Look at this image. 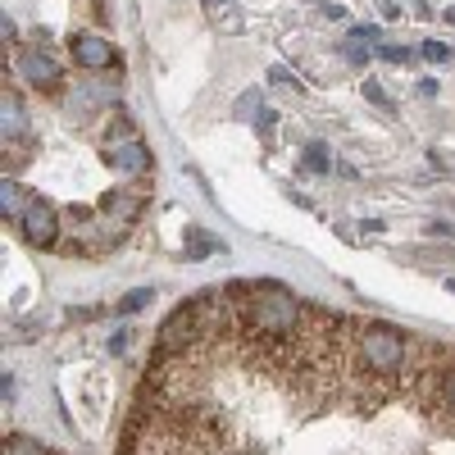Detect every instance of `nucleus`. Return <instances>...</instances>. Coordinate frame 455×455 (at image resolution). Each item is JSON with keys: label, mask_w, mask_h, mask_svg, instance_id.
Returning a JSON list of instances; mask_svg holds the SVG:
<instances>
[{"label": "nucleus", "mask_w": 455, "mask_h": 455, "mask_svg": "<svg viewBox=\"0 0 455 455\" xmlns=\"http://www.w3.org/2000/svg\"><path fill=\"white\" fill-rule=\"evenodd\" d=\"M228 5H233V0H205V10H214V14H219V10H228Z\"/></svg>", "instance_id": "412c9836"}, {"label": "nucleus", "mask_w": 455, "mask_h": 455, "mask_svg": "<svg viewBox=\"0 0 455 455\" xmlns=\"http://www.w3.org/2000/svg\"><path fill=\"white\" fill-rule=\"evenodd\" d=\"M150 306V287H137V291H128L124 300H119V315H137V310H146Z\"/></svg>", "instance_id": "f8f14e48"}, {"label": "nucleus", "mask_w": 455, "mask_h": 455, "mask_svg": "<svg viewBox=\"0 0 455 455\" xmlns=\"http://www.w3.org/2000/svg\"><path fill=\"white\" fill-rule=\"evenodd\" d=\"M5 455H51L42 442H32V437H23V433H14L10 442H5Z\"/></svg>", "instance_id": "9b49d317"}, {"label": "nucleus", "mask_w": 455, "mask_h": 455, "mask_svg": "<svg viewBox=\"0 0 455 455\" xmlns=\"http://www.w3.org/2000/svg\"><path fill=\"white\" fill-rule=\"evenodd\" d=\"M14 228L23 233V242L36 246V251L60 246V214H55V205L42 201V196H28V205H23V214H19Z\"/></svg>", "instance_id": "f03ea898"}, {"label": "nucleus", "mask_w": 455, "mask_h": 455, "mask_svg": "<svg viewBox=\"0 0 455 455\" xmlns=\"http://www.w3.org/2000/svg\"><path fill=\"white\" fill-rule=\"evenodd\" d=\"M100 210L119 223H137L146 214V196H132V192H105L100 196Z\"/></svg>", "instance_id": "423d86ee"}, {"label": "nucleus", "mask_w": 455, "mask_h": 455, "mask_svg": "<svg viewBox=\"0 0 455 455\" xmlns=\"http://www.w3.org/2000/svg\"><path fill=\"white\" fill-rule=\"evenodd\" d=\"M424 60H428V64H446V60H451V46H442V42H424Z\"/></svg>", "instance_id": "4468645a"}, {"label": "nucleus", "mask_w": 455, "mask_h": 455, "mask_svg": "<svg viewBox=\"0 0 455 455\" xmlns=\"http://www.w3.org/2000/svg\"><path fill=\"white\" fill-rule=\"evenodd\" d=\"M68 46H73V60H78L83 68H109L114 64L109 42H105V36H96V32H73Z\"/></svg>", "instance_id": "39448f33"}, {"label": "nucleus", "mask_w": 455, "mask_h": 455, "mask_svg": "<svg viewBox=\"0 0 455 455\" xmlns=\"http://www.w3.org/2000/svg\"><path fill=\"white\" fill-rule=\"evenodd\" d=\"M255 124H259V132H269V128L278 124V114H274V109H259V114H255Z\"/></svg>", "instance_id": "a211bd4d"}, {"label": "nucleus", "mask_w": 455, "mask_h": 455, "mask_svg": "<svg viewBox=\"0 0 455 455\" xmlns=\"http://www.w3.org/2000/svg\"><path fill=\"white\" fill-rule=\"evenodd\" d=\"M306 169H310V173H328V169H332L323 141H310V146H306Z\"/></svg>", "instance_id": "9d476101"}, {"label": "nucleus", "mask_w": 455, "mask_h": 455, "mask_svg": "<svg viewBox=\"0 0 455 455\" xmlns=\"http://www.w3.org/2000/svg\"><path fill=\"white\" fill-rule=\"evenodd\" d=\"M14 68L23 73V78L32 83V87H42V92H60V64L46 55V51H19L14 55Z\"/></svg>", "instance_id": "20e7f679"}, {"label": "nucleus", "mask_w": 455, "mask_h": 455, "mask_svg": "<svg viewBox=\"0 0 455 455\" xmlns=\"http://www.w3.org/2000/svg\"><path fill=\"white\" fill-rule=\"evenodd\" d=\"M364 96L373 100V105H383V109H392V100H387V92L378 87V83H364Z\"/></svg>", "instance_id": "f3484780"}, {"label": "nucleus", "mask_w": 455, "mask_h": 455, "mask_svg": "<svg viewBox=\"0 0 455 455\" xmlns=\"http://www.w3.org/2000/svg\"><path fill=\"white\" fill-rule=\"evenodd\" d=\"M446 23H455V5H451V10H446Z\"/></svg>", "instance_id": "4be33fe9"}, {"label": "nucleus", "mask_w": 455, "mask_h": 455, "mask_svg": "<svg viewBox=\"0 0 455 455\" xmlns=\"http://www.w3.org/2000/svg\"><path fill=\"white\" fill-rule=\"evenodd\" d=\"M410 351H414V341L401 337L387 323H351L347 369L351 373H369V378H378V383L396 387L401 378L410 373Z\"/></svg>", "instance_id": "f257e3e1"}, {"label": "nucleus", "mask_w": 455, "mask_h": 455, "mask_svg": "<svg viewBox=\"0 0 455 455\" xmlns=\"http://www.w3.org/2000/svg\"><path fill=\"white\" fill-rule=\"evenodd\" d=\"M264 109V100H259V92H246L242 100H237V119H255V114Z\"/></svg>", "instance_id": "ddd939ff"}, {"label": "nucleus", "mask_w": 455, "mask_h": 455, "mask_svg": "<svg viewBox=\"0 0 455 455\" xmlns=\"http://www.w3.org/2000/svg\"><path fill=\"white\" fill-rule=\"evenodd\" d=\"M378 55H383L387 64H410V60H414V55H410L405 46H383V51H378Z\"/></svg>", "instance_id": "dca6fc26"}, {"label": "nucleus", "mask_w": 455, "mask_h": 455, "mask_svg": "<svg viewBox=\"0 0 455 455\" xmlns=\"http://www.w3.org/2000/svg\"><path fill=\"white\" fill-rule=\"evenodd\" d=\"M0 132H5V141H19V137L28 132V109H23L19 92L0 96Z\"/></svg>", "instance_id": "0eeeda50"}, {"label": "nucleus", "mask_w": 455, "mask_h": 455, "mask_svg": "<svg viewBox=\"0 0 455 455\" xmlns=\"http://www.w3.org/2000/svg\"><path fill=\"white\" fill-rule=\"evenodd\" d=\"M351 36H360V42H369V46H373V42H378V36H383V32H378V28L369 23V28H351Z\"/></svg>", "instance_id": "6ab92c4d"}, {"label": "nucleus", "mask_w": 455, "mask_h": 455, "mask_svg": "<svg viewBox=\"0 0 455 455\" xmlns=\"http://www.w3.org/2000/svg\"><path fill=\"white\" fill-rule=\"evenodd\" d=\"M347 55H351V64H369V42L351 36V42H347Z\"/></svg>", "instance_id": "2eb2a0df"}, {"label": "nucleus", "mask_w": 455, "mask_h": 455, "mask_svg": "<svg viewBox=\"0 0 455 455\" xmlns=\"http://www.w3.org/2000/svg\"><path fill=\"white\" fill-rule=\"evenodd\" d=\"M187 259H210V255H228V246L219 237H205L201 228H187Z\"/></svg>", "instance_id": "6e6552de"}, {"label": "nucleus", "mask_w": 455, "mask_h": 455, "mask_svg": "<svg viewBox=\"0 0 455 455\" xmlns=\"http://www.w3.org/2000/svg\"><path fill=\"white\" fill-rule=\"evenodd\" d=\"M0 205H5V219H10V223H19V214H23L28 196L19 192V182H14V178H5V182H0Z\"/></svg>", "instance_id": "1a4fd4ad"}, {"label": "nucleus", "mask_w": 455, "mask_h": 455, "mask_svg": "<svg viewBox=\"0 0 455 455\" xmlns=\"http://www.w3.org/2000/svg\"><path fill=\"white\" fill-rule=\"evenodd\" d=\"M451 233H455V228H451V223H437V219L428 223V237H451Z\"/></svg>", "instance_id": "aec40b11"}, {"label": "nucleus", "mask_w": 455, "mask_h": 455, "mask_svg": "<svg viewBox=\"0 0 455 455\" xmlns=\"http://www.w3.org/2000/svg\"><path fill=\"white\" fill-rule=\"evenodd\" d=\"M100 160H105L109 169L128 173V178L150 173V150H146V141H141V137H132V132H109V137H105V146H100Z\"/></svg>", "instance_id": "7ed1b4c3"}]
</instances>
